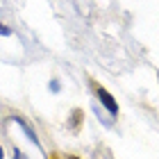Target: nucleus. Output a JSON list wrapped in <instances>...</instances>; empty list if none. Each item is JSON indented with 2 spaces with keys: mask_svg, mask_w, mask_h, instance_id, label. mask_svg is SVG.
<instances>
[{
  "mask_svg": "<svg viewBox=\"0 0 159 159\" xmlns=\"http://www.w3.org/2000/svg\"><path fill=\"white\" fill-rule=\"evenodd\" d=\"M93 89H96V96H98V100H100V102H102V107H105V109L111 114V116H116V114H118V102L111 98V93L107 91L105 86H100V84H96Z\"/></svg>",
  "mask_w": 159,
  "mask_h": 159,
  "instance_id": "f257e3e1",
  "label": "nucleus"
},
{
  "mask_svg": "<svg viewBox=\"0 0 159 159\" xmlns=\"http://www.w3.org/2000/svg\"><path fill=\"white\" fill-rule=\"evenodd\" d=\"M11 118L16 120V123H18L20 127H23V132H25L27 136H30V141L34 143V146H39V139H37V134H34V129H32V125H27V123H25L23 118H20V116H11Z\"/></svg>",
  "mask_w": 159,
  "mask_h": 159,
  "instance_id": "f03ea898",
  "label": "nucleus"
},
{
  "mask_svg": "<svg viewBox=\"0 0 159 159\" xmlns=\"http://www.w3.org/2000/svg\"><path fill=\"white\" fill-rule=\"evenodd\" d=\"M0 37H11V30H9V27H5L2 23H0Z\"/></svg>",
  "mask_w": 159,
  "mask_h": 159,
  "instance_id": "7ed1b4c3",
  "label": "nucleus"
},
{
  "mask_svg": "<svg viewBox=\"0 0 159 159\" xmlns=\"http://www.w3.org/2000/svg\"><path fill=\"white\" fill-rule=\"evenodd\" d=\"M14 159H27V157H25L23 150H18V148H16V150H14Z\"/></svg>",
  "mask_w": 159,
  "mask_h": 159,
  "instance_id": "20e7f679",
  "label": "nucleus"
},
{
  "mask_svg": "<svg viewBox=\"0 0 159 159\" xmlns=\"http://www.w3.org/2000/svg\"><path fill=\"white\" fill-rule=\"evenodd\" d=\"M5 157V150H2V146H0V159H2Z\"/></svg>",
  "mask_w": 159,
  "mask_h": 159,
  "instance_id": "39448f33",
  "label": "nucleus"
},
{
  "mask_svg": "<svg viewBox=\"0 0 159 159\" xmlns=\"http://www.w3.org/2000/svg\"><path fill=\"white\" fill-rule=\"evenodd\" d=\"M66 159H80V157H66Z\"/></svg>",
  "mask_w": 159,
  "mask_h": 159,
  "instance_id": "423d86ee",
  "label": "nucleus"
}]
</instances>
